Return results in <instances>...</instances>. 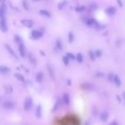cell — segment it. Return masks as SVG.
Here are the masks:
<instances>
[{"label": "cell", "mask_w": 125, "mask_h": 125, "mask_svg": "<svg viewBox=\"0 0 125 125\" xmlns=\"http://www.w3.org/2000/svg\"><path fill=\"white\" fill-rule=\"evenodd\" d=\"M32 100L30 97H27V98H26L24 102L25 111H29V110L32 109Z\"/></svg>", "instance_id": "obj_1"}, {"label": "cell", "mask_w": 125, "mask_h": 125, "mask_svg": "<svg viewBox=\"0 0 125 125\" xmlns=\"http://www.w3.org/2000/svg\"><path fill=\"white\" fill-rule=\"evenodd\" d=\"M109 118V112L107 111H103L102 112H101L100 114V119H101L102 122H106Z\"/></svg>", "instance_id": "obj_2"}, {"label": "cell", "mask_w": 125, "mask_h": 125, "mask_svg": "<svg viewBox=\"0 0 125 125\" xmlns=\"http://www.w3.org/2000/svg\"><path fill=\"white\" fill-rule=\"evenodd\" d=\"M0 29H1V31H3L4 32H7V30H8V27H7V24H6V20H5V18H1V19H0Z\"/></svg>", "instance_id": "obj_3"}, {"label": "cell", "mask_w": 125, "mask_h": 125, "mask_svg": "<svg viewBox=\"0 0 125 125\" xmlns=\"http://www.w3.org/2000/svg\"><path fill=\"white\" fill-rule=\"evenodd\" d=\"M3 107L7 110H11L14 107V103L12 101H5L3 103Z\"/></svg>", "instance_id": "obj_4"}, {"label": "cell", "mask_w": 125, "mask_h": 125, "mask_svg": "<svg viewBox=\"0 0 125 125\" xmlns=\"http://www.w3.org/2000/svg\"><path fill=\"white\" fill-rule=\"evenodd\" d=\"M21 24L23 25L24 26H26V27H28V28H31V27H32L33 26V21L31 20H28V19H25V20H22L21 21Z\"/></svg>", "instance_id": "obj_5"}, {"label": "cell", "mask_w": 125, "mask_h": 125, "mask_svg": "<svg viewBox=\"0 0 125 125\" xmlns=\"http://www.w3.org/2000/svg\"><path fill=\"white\" fill-rule=\"evenodd\" d=\"M6 11H7V6L4 4H2V5L0 6V19L5 18Z\"/></svg>", "instance_id": "obj_6"}, {"label": "cell", "mask_w": 125, "mask_h": 125, "mask_svg": "<svg viewBox=\"0 0 125 125\" xmlns=\"http://www.w3.org/2000/svg\"><path fill=\"white\" fill-rule=\"evenodd\" d=\"M43 37V32H40V31H37L34 30L32 32V38L34 39H38V38H40Z\"/></svg>", "instance_id": "obj_7"}, {"label": "cell", "mask_w": 125, "mask_h": 125, "mask_svg": "<svg viewBox=\"0 0 125 125\" xmlns=\"http://www.w3.org/2000/svg\"><path fill=\"white\" fill-rule=\"evenodd\" d=\"M87 25L91 27H98V23L95 19H89V20H86Z\"/></svg>", "instance_id": "obj_8"}, {"label": "cell", "mask_w": 125, "mask_h": 125, "mask_svg": "<svg viewBox=\"0 0 125 125\" xmlns=\"http://www.w3.org/2000/svg\"><path fill=\"white\" fill-rule=\"evenodd\" d=\"M112 82L114 83V84L117 87H120L122 84V81H121V79H120V77H119L118 75H114V76H113Z\"/></svg>", "instance_id": "obj_9"}, {"label": "cell", "mask_w": 125, "mask_h": 125, "mask_svg": "<svg viewBox=\"0 0 125 125\" xmlns=\"http://www.w3.org/2000/svg\"><path fill=\"white\" fill-rule=\"evenodd\" d=\"M19 52H20V55L21 57L26 56V48H25V45L23 43H20V46H19Z\"/></svg>", "instance_id": "obj_10"}, {"label": "cell", "mask_w": 125, "mask_h": 125, "mask_svg": "<svg viewBox=\"0 0 125 125\" xmlns=\"http://www.w3.org/2000/svg\"><path fill=\"white\" fill-rule=\"evenodd\" d=\"M62 101L63 102H64L65 105L68 106L69 104H70V97H69V95L67 93H65L64 95H63L62 96Z\"/></svg>", "instance_id": "obj_11"}, {"label": "cell", "mask_w": 125, "mask_h": 125, "mask_svg": "<svg viewBox=\"0 0 125 125\" xmlns=\"http://www.w3.org/2000/svg\"><path fill=\"white\" fill-rule=\"evenodd\" d=\"M10 72V69L9 68L6 66H0V73H3V74H5V73H8Z\"/></svg>", "instance_id": "obj_12"}, {"label": "cell", "mask_w": 125, "mask_h": 125, "mask_svg": "<svg viewBox=\"0 0 125 125\" xmlns=\"http://www.w3.org/2000/svg\"><path fill=\"white\" fill-rule=\"evenodd\" d=\"M106 13L109 15H113L116 13V9L114 7H109L106 10Z\"/></svg>", "instance_id": "obj_13"}, {"label": "cell", "mask_w": 125, "mask_h": 125, "mask_svg": "<svg viewBox=\"0 0 125 125\" xmlns=\"http://www.w3.org/2000/svg\"><path fill=\"white\" fill-rule=\"evenodd\" d=\"M43 80V73L42 72H39L36 76V81L38 83H42Z\"/></svg>", "instance_id": "obj_14"}, {"label": "cell", "mask_w": 125, "mask_h": 125, "mask_svg": "<svg viewBox=\"0 0 125 125\" xmlns=\"http://www.w3.org/2000/svg\"><path fill=\"white\" fill-rule=\"evenodd\" d=\"M36 116L38 118H41L42 117V106L40 105H38L37 106V109H36Z\"/></svg>", "instance_id": "obj_15"}, {"label": "cell", "mask_w": 125, "mask_h": 125, "mask_svg": "<svg viewBox=\"0 0 125 125\" xmlns=\"http://www.w3.org/2000/svg\"><path fill=\"white\" fill-rule=\"evenodd\" d=\"M5 47H6L7 50H8L9 52H10V55H12V56H14V58H15V59H18V58H17V56H16L15 53H14V51L13 50V49H12V48H11V47H10V45L6 44V45H5Z\"/></svg>", "instance_id": "obj_16"}, {"label": "cell", "mask_w": 125, "mask_h": 125, "mask_svg": "<svg viewBox=\"0 0 125 125\" xmlns=\"http://www.w3.org/2000/svg\"><path fill=\"white\" fill-rule=\"evenodd\" d=\"M47 68H48V73H49V76H50L51 78H55V72H54V70H53V68L51 67V66H49V65H48L47 66Z\"/></svg>", "instance_id": "obj_17"}, {"label": "cell", "mask_w": 125, "mask_h": 125, "mask_svg": "<svg viewBox=\"0 0 125 125\" xmlns=\"http://www.w3.org/2000/svg\"><path fill=\"white\" fill-rule=\"evenodd\" d=\"M75 59H76L79 63H81V62H83V56L81 53H78V54L75 56Z\"/></svg>", "instance_id": "obj_18"}, {"label": "cell", "mask_w": 125, "mask_h": 125, "mask_svg": "<svg viewBox=\"0 0 125 125\" xmlns=\"http://www.w3.org/2000/svg\"><path fill=\"white\" fill-rule=\"evenodd\" d=\"M39 13H40V14H42V15L46 16V17H50V13L48 12V10H41L40 11H39Z\"/></svg>", "instance_id": "obj_19"}, {"label": "cell", "mask_w": 125, "mask_h": 125, "mask_svg": "<svg viewBox=\"0 0 125 125\" xmlns=\"http://www.w3.org/2000/svg\"><path fill=\"white\" fill-rule=\"evenodd\" d=\"M14 77L18 79L19 81H20V82H24L25 81V78H24V77H23V75H21L20 73H14Z\"/></svg>", "instance_id": "obj_20"}, {"label": "cell", "mask_w": 125, "mask_h": 125, "mask_svg": "<svg viewBox=\"0 0 125 125\" xmlns=\"http://www.w3.org/2000/svg\"><path fill=\"white\" fill-rule=\"evenodd\" d=\"M5 93L6 94H11L13 92V88L10 85H8V86H5Z\"/></svg>", "instance_id": "obj_21"}, {"label": "cell", "mask_w": 125, "mask_h": 125, "mask_svg": "<svg viewBox=\"0 0 125 125\" xmlns=\"http://www.w3.org/2000/svg\"><path fill=\"white\" fill-rule=\"evenodd\" d=\"M29 59H30V61L32 62V65H36L37 64V61L36 59H35V57L33 56V55H32V54H29Z\"/></svg>", "instance_id": "obj_22"}, {"label": "cell", "mask_w": 125, "mask_h": 125, "mask_svg": "<svg viewBox=\"0 0 125 125\" xmlns=\"http://www.w3.org/2000/svg\"><path fill=\"white\" fill-rule=\"evenodd\" d=\"M73 40H74V35H73L72 32H70L68 34V41L69 43H72Z\"/></svg>", "instance_id": "obj_23"}, {"label": "cell", "mask_w": 125, "mask_h": 125, "mask_svg": "<svg viewBox=\"0 0 125 125\" xmlns=\"http://www.w3.org/2000/svg\"><path fill=\"white\" fill-rule=\"evenodd\" d=\"M89 57H90V60H91V61H95V52H93V51H92V50H89Z\"/></svg>", "instance_id": "obj_24"}, {"label": "cell", "mask_w": 125, "mask_h": 125, "mask_svg": "<svg viewBox=\"0 0 125 125\" xmlns=\"http://www.w3.org/2000/svg\"><path fill=\"white\" fill-rule=\"evenodd\" d=\"M59 106H60V100H57L56 102L55 103V106H54V107H53V111H55L57 110V108L59 107Z\"/></svg>", "instance_id": "obj_25"}, {"label": "cell", "mask_w": 125, "mask_h": 125, "mask_svg": "<svg viewBox=\"0 0 125 125\" xmlns=\"http://www.w3.org/2000/svg\"><path fill=\"white\" fill-rule=\"evenodd\" d=\"M56 48H57V49H59V50H61V48H62V44H61V40H57V42H56Z\"/></svg>", "instance_id": "obj_26"}, {"label": "cell", "mask_w": 125, "mask_h": 125, "mask_svg": "<svg viewBox=\"0 0 125 125\" xmlns=\"http://www.w3.org/2000/svg\"><path fill=\"white\" fill-rule=\"evenodd\" d=\"M14 40H15L16 43H18L20 44V43H22V40H21V38H20L18 35H15V36H14Z\"/></svg>", "instance_id": "obj_27"}, {"label": "cell", "mask_w": 125, "mask_h": 125, "mask_svg": "<svg viewBox=\"0 0 125 125\" xmlns=\"http://www.w3.org/2000/svg\"><path fill=\"white\" fill-rule=\"evenodd\" d=\"M62 61H63V63H64V64L66 65V66H67V65L69 64V59L67 58V57L66 56V55L62 57Z\"/></svg>", "instance_id": "obj_28"}, {"label": "cell", "mask_w": 125, "mask_h": 125, "mask_svg": "<svg viewBox=\"0 0 125 125\" xmlns=\"http://www.w3.org/2000/svg\"><path fill=\"white\" fill-rule=\"evenodd\" d=\"M66 56H67L69 60H74L75 59V55H73V54H72V53H67Z\"/></svg>", "instance_id": "obj_29"}, {"label": "cell", "mask_w": 125, "mask_h": 125, "mask_svg": "<svg viewBox=\"0 0 125 125\" xmlns=\"http://www.w3.org/2000/svg\"><path fill=\"white\" fill-rule=\"evenodd\" d=\"M22 4H23V7H24V9L26 10H29V7H28V4H27V2H26V0H24L22 2Z\"/></svg>", "instance_id": "obj_30"}, {"label": "cell", "mask_w": 125, "mask_h": 125, "mask_svg": "<svg viewBox=\"0 0 125 125\" xmlns=\"http://www.w3.org/2000/svg\"><path fill=\"white\" fill-rule=\"evenodd\" d=\"M95 55L96 57H100V56H101V55H102V52H101V50H96L95 53Z\"/></svg>", "instance_id": "obj_31"}, {"label": "cell", "mask_w": 125, "mask_h": 125, "mask_svg": "<svg viewBox=\"0 0 125 125\" xmlns=\"http://www.w3.org/2000/svg\"><path fill=\"white\" fill-rule=\"evenodd\" d=\"M86 10V8H85V7H77V9H76V10H77V11H83V10Z\"/></svg>", "instance_id": "obj_32"}, {"label": "cell", "mask_w": 125, "mask_h": 125, "mask_svg": "<svg viewBox=\"0 0 125 125\" xmlns=\"http://www.w3.org/2000/svg\"><path fill=\"white\" fill-rule=\"evenodd\" d=\"M113 76H114V75H113L112 73H110V74H108V80H109V81H112Z\"/></svg>", "instance_id": "obj_33"}, {"label": "cell", "mask_w": 125, "mask_h": 125, "mask_svg": "<svg viewBox=\"0 0 125 125\" xmlns=\"http://www.w3.org/2000/svg\"><path fill=\"white\" fill-rule=\"evenodd\" d=\"M66 4V1H63V2H61V4H59V9H60V10H61V9L63 8V6H64L63 4Z\"/></svg>", "instance_id": "obj_34"}, {"label": "cell", "mask_w": 125, "mask_h": 125, "mask_svg": "<svg viewBox=\"0 0 125 125\" xmlns=\"http://www.w3.org/2000/svg\"><path fill=\"white\" fill-rule=\"evenodd\" d=\"M108 125H118V123L116 121H113V122H111Z\"/></svg>", "instance_id": "obj_35"}, {"label": "cell", "mask_w": 125, "mask_h": 125, "mask_svg": "<svg viewBox=\"0 0 125 125\" xmlns=\"http://www.w3.org/2000/svg\"><path fill=\"white\" fill-rule=\"evenodd\" d=\"M117 4H118V5L120 7H123V3H122V1L121 0H117Z\"/></svg>", "instance_id": "obj_36"}, {"label": "cell", "mask_w": 125, "mask_h": 125, "mask_svg": "<svg viewBox=\"0 0 125 125\" xmlns=\"http://www.w3.org/2000/svg\"><path fill=\"white\" fill-rule=\"evenodd\" d=\"M119 97H120V96H119V95H117V101H119V102H121V101H122V100H121V98H119Z\"/></svg>", "instance_id": "obj_37"}, {"label": "cell", "mask_w": 125, "mask_h": 125, "mask_svg": "<svg viewBox=\"0 0 125 125\" xmlns=\"http://www.w3.org/2000/svg\"><path fill=\"white\" fill-rule=\"evenodd\" d=\"M40 53H41V54H42L43 55H44V53L43 52V51H40Z\"/></svg>", "instance_id": "obj_38"}, {"label": "cell", "mask_w": 125, "mask_h": 125, "mask_svg": "<svg viewBox=\"0 0 125 125\" xmlns=\"http://www.w3.org/2000/svg\"><path fill=\"white\" fill-rule=\"evenodd\" d=\"M33 1H38V0H33Z\"/></svg>", "instance_id": "obj_39"}]
</instances>
